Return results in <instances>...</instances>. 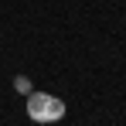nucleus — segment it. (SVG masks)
I'll return each mask as SVG.
<instances>
[{"mask_svg":"<svg viewBox=\"0 0 126 126\" xmlns=\"http://www.w3.org/2000/svg\"><path fill=\"white\" fill-rule=\"evenodd\" d=\"M27 116L34 123H58L65 119V99L51 95V92H27Z\"/></svg>","mask_w":126,"mask_h":126,"instance_id":"f257e3e1","label":"nucleus"},{"mask_svg":"<svg viewBox=\"0 0 126 126\" xmlns=\"http://www.w3.org/2000/svg\"><path fill=\"white\" fill-rule=\"evenodd\" d=\"M14 89H17V92H34V89H31V79H24V75L14 79Z\"/></svg>","mask_w":126,"mask_h":126,"instance_id":"f03ea898","label":"nucleus"}]
</instances>
